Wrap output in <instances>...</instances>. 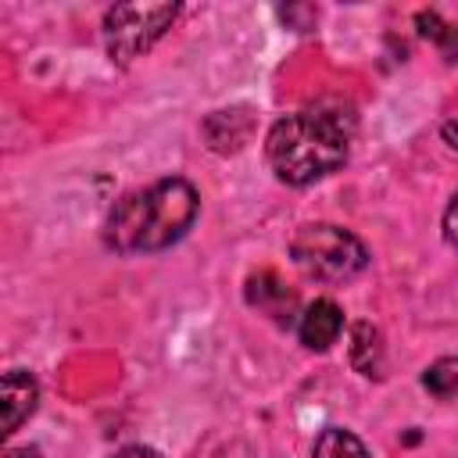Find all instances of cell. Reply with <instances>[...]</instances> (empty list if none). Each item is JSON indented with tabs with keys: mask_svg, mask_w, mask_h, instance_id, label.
Returning a JSON list of instances; mask_svg holds the SVG:
<instances>
[{
	"mask_svg": "<svg viewBox=\"0 0 458 458\" xmlns=\"http://www.w3.org/2000/svg\"><path fill=\"white\" fill-rule=\"evenodd\" d=\"M354 114L340 100H322L297 114L279 118L265 136L272 172L290 186H308L347 161Z\"/></svg>",
	"mask_w": 458,
	"mask_h": 458,
	"instance_id": "obj_1",
	"label": "cell"
},
{
	"mask_svg": "<svg viewBox=\"0 0 458 458\" xmlns=\"http://www.w3.org/2000/svg\"><path fill=\"white\" fill-rule=\"evenodd\" d=\"M197 190L172 175V179H157L143 190L125 193L104 225V236L114 250L122 254H136V250H165L172 247L179 236H186V229L197 218Z\"/></svg>",
	"mask_w": 458,
	"mask_h": 458,
	"instance_id": "obj_2",
	"label": "cell"
},
{
	"mask_svg": "<svg viewBox=\"0 0 458 458\" xmlns=\"http://www.w3.org/2000/svg\"><path fill=\"white\" fill-rule=\"evenodd\" d=\"M290 258L308 279H318V283L354 279L369 265L365 243L354 233H347L340 225H326V222L301 225L290 240Z\"/></svg>",
	"mask_w": 458,
	"mask_h": 458,
	"instance_id": "obj_3",
	"label": "cell"
},
{
	"mask_svg": "<svg viewBox=\"0 0 458 458\" xmlns=\"http://www.w3.org/2000/svg\"><path fill=\"white\" fill-rule=\"evenodd\" d=\"M179 14L175 4H118L104 14V43L111 61L129 64L132 57H140L143 50L154 47V39H161V32L172 25V18Z\"/></svg>",
	"mask_w": 458,
	"mask_h": 458,
	"instance_id": "obj_4",
	"label": "cell"
},
{
	"mask_svg": "<svg viewBox=\"0 0 458 458\" xmlns=\"http://www.w3.org/2000/svg\"><path fill=\"white\" fill-rule=\"evenodd\" d=\"M247 301L250 308H258L261 315L276 318L279 326H290L293 322V311H297V293L286 290V283L276 276V272H258L247 279Z\"/></svg>",
	"mask_w": 458,
	"mask_h": 458,
	"instance_id": "obj_5",
	"label": "cell"
},
{
	"mask_svg": "<svg viewBox=\"0 0 458 458\" xmlns=\"http://www.w3.org/2000/svg\"><path fill=\"white\" fill-rule=\"evenodd\" d=\"M0 408H4V433H14L32 411H36V401H39V386L29 372L21 369H11L4 372V386H0Z\"/></svg>",
	"mask_w": 458,
	"mask_h": 458,
	"instance_id": "obj_6",
	"label": "cell"
},
{
	"mask_svg": "<svg viewBox=\"0 0 458 458\" xmlns=\"http://www.w3.org/2000/svg\"><path fill=\"white\" fill-rule=\"evenodd\" d=\"M340 329H344V311H340L333 301H326V297L315 301V304H308L304 315H301V322H297L301 344L311 347V351L333 347L336 336H340Z\"/></svg>",
	"mask_w": 458,
	"mask_h": 458,
	"instance_id": "obj_7",
	"label": "cell"
},
{
	"mask_svg": "<svg viewBox=\"0 0 458 458\" xmlns=\"http://www.w3.org/2000/svg\"><path fill=\"white\" fill-rule=\"evenodd\" d=\"M254 129V114L247 107H233V111H215L208 122H204V136L211 143V150L218 154H229V150H240L247 143Z\"/></svg>",
	"mask_w": 458,
	"mask_h": 458,
	"instance_id": "obj_8",
	"label": "cell"
},
{
	"mask_svg": "<svg viewBox=\"0 0 458 458\" xmlns=\"http://www.w3.org/2000/svg\"><path fill=\"white\" fill-rule=\"evenodd\" d=\"M351 361L361 376H383V344L376 326L358 322L351 329Z\"/></svg>",
	"mask_w": 458,
	"mask_h": 458,
	"instance_id": "obj_9",
	"label": "cell"
},
{
	"mask_svg": "<svg viewBox=\"0 0 458 458\" xmlns=\"http://www.w3.org/2000/svg\"><path fill=\"white\" fill-rule=\"evenodd\" d=\"M315 458H369V451L354 433H347L340 426H329L315 440Z\"/></svg>",
	"mask_w": 458,
	"mask_h": 458,
	"instance_id": "obj_10",
	"label": "cell"
},
{
	"mask_svg": "<svg viewBox=\"0 0 458 458\" xmlns=\"http://www.w3.org/2000/svg\"><path fill=\"white\" fill-rule=\"evenodd\" d=\"M415 25H419V36L433 39V43L447 54V61H454V57H458V32H454L447 21H440V14H437V11H419Z\"/></svg>",
	"mask_w": 458,
	"mask_h": 458,
	"instance_id": "obj_11",
	"label": "cell"
},
{
	"mask_svg": "<svg viewBox=\"0 0 458 458\" xmlns=\"http://www.w3.org/2000/svg\"><path fill=\"white\" fill-rule=\"evenodd\" d=\"M422 386L437 397H454L458 394V358H440L422 372Z\"/></svg>",
	"mask_w": 458,
	"mask_h": 458,
	"instance_id": "obj_12",
	"label": "cell"
},
{
	"mask_svg": "<svg viewBox=\"0 0 458 458\" xmlns=\"http://www.w3.org/2000/svg\"><path fill=\"white\" fill-rule=\"evenodd\" d=\"M444 236H447V243L451 247H458V197L447 204V211H444Z\"/></svg>",
	"mask_w": 458,
	"mask_h": 458,
	"instance_id": "obj_13",
	"label": "cell"
},
{
	"mask_svg": "<svg viewBox=\"0 0 458 458\" xmlns=\"http://www.w3.org/2000/svg\"><path fill=\"white\" fill-rule=\"evenodd\" d=\"M111 458H161L154 447H140V444H132V447H122L118 454H111Z\"/></svg>",
	"mask_w": 458,
	"mask_h": 458,
	"instance_id": "obj_14",
	"label": "cell"
},
{
	"mask_svg": "<svg viewBox=\"0 0 458 458\" xmlns=\"http://www.w3.org/2000/svg\"><path fill=\"white\" fill-rule=\"evenodd\" d=\"M444 140H447V147L458 150V122H444Z\"/></svg>",
	"mask_w": 458,
	"mask_h": 458,
	"instance_id": "obj_15",
	"label": "cell"
},
{
	"mask_svg": "<svg viewBox=\"0 0 458 458\" xmlns=\"http://www.w3.org/2000/svg\"><path fill=\"white\" fill-rule=\"evenodd\" d=\"M4 458H39V447H11Z\"/></svg>",
	"mask_w": 458,
	"mask_h": 458,
	"instance_id": "obj_16",
	"label": "cell"
}]
</instances>
